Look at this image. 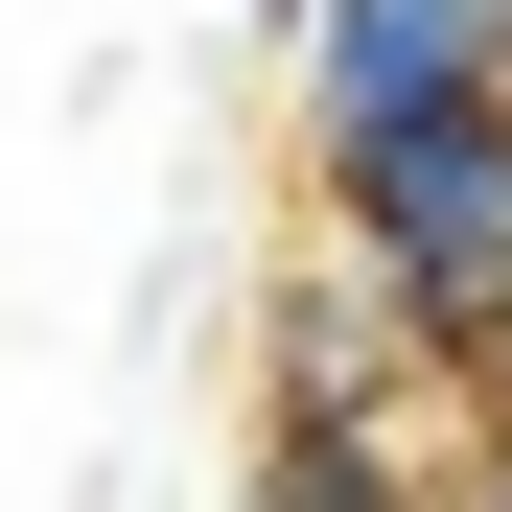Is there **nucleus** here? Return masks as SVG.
<instances>
[{"label":"nucleus","instance_id":"1","mask_svg":"<svg viewBox=\"0 0 512 512\" xmlns=\"http://www.w3.org/2000/svg\"><path fill=\"white\" fill-rule=\"evenodd\" d=\"M326 256L443 350V396H489V373H512V117L326 140Z\"/></svg>","mask_w":512,"mask_h":512},{"label":"nucleus","instance_id":"2","mask_svg":"<svg viewBox=\"0 0 512 512\" xmlns=\"http://www.w3.org/2000/svg\"><path fill=\"white\" fill-rule=\"evenodd\" d=\"M303 163L326 140H419V117H512V0H303Z\"/></svg>","mask_w":512,"mask_h":512},{"label":"nucleus","instance_id":"3","mask_svg":"<svg viewBox=\"0 0 512 512\" xmlns=\"http://www.w3.org/2000/svg\"><path fill=\"white\" fill-rule=\"evenodd\" d=\"M256 443H443V350L350 280V256L303 233V280H280V373H256Z\"/></svg>","mask_w":512,"mask_h":512},{"label":"nucleus","instance_id":"4","mask_svg":"<svg viewBox=\"0 0 512 512\" xmlns=\"http://www.w3.org/2000/svg\"><path fill=\"white\" fill-rule=\"evenodd\" d=\"M233 512H443V443H256Z\"/></svg>","mask_w":512,"mask_h":512},{"label":"nucleus","instance_id":"5","mask_svg":"<svg viewBox=\"0 0 512 512\" xmlns=\"http://www.w3.org/2000/svg\"><path fill=\"white\" fill-rule=\"evenodd\" d=\"M466 419H489V443H512V373H489V396H466Z\"/></svg>","mask_w":512,"mask_h":512}]
</instances>
